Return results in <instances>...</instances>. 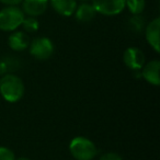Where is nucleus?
<instances>
[{"label": "nucleus", "instance_id": "f257e3e1", "mask_svg": "<svg viewBox=\"0 0 160 160\" xmlns=\"http://www.w3.org/2000/svg\"><path fill=\"white\" fill-rule=\"evenodd\" d=\"M0 93L8 102H17L24 94L23 81L13 73H6L0 79Z\"/></svg>", "mask_w": 160, "mask_h": 160}, {"label": "nucleus", "instance_id": "f03ea898", "mask_svg": "<svg viewBox=\"0 0 160 160\" xmlns=\"http://www.w3.org/2000/svg\"><path fill=\"white\" fill-rule=\"evenodd\" d=\"M69 151L76 160H92L98 153V149L93 142L81 136L71 139Z\"/></svg>", "mask_w": 160, "mask_h": 160}, {"label": "nucleus", "instance_id": "7ed1b4c3", "mask_svg": "<svg viewBox=\"0 0 160 160\" xmlns=\"http://www.w3.org/2000/svg\"><path fill=\"white\" fill-rule=\"evenodd\" d=\"M24 12L18 6H7L0 10V30L11 32L17 30L24 19Z\"/></svg>", "mask_w": 160, "mask_h": 160}, {"label": "nucleus", "instance_id": "20e7f679", "mask_svg": "<svg viewBox=\"0 0 160 160\" xmlns=\"http://www.w3.org/2000/svg\"><path fill=\"white\" fill-rule=\"evenodd\" d=\"M54 53V45L49 38H38L30 43V54L38 60L48 59Z\"/></svg>", "mask_w": 160, "mask_h": 160}, {"label": "nucleus", "instance_id": "39448f33", "mask_svg": "<svg viewBox=\"0 0 160 160\" xmlns=\"http://www.w3.org/2000/svg\"><path fill=\"white\" fill-rule=\"evenodd\" d=\"M126 0H92V6L97 13L112 17L120 14L125 9Z\"/></svg>", "mask_w": 160, "mask_h": 160}, {"label": "nucleus", "instance_id": "423d86ee", "mask_svg": "<svg viewBox=\"0 0 160 160\" xmlns=\"http://www.w3.org/2000/svg\"><path fill=\"white\" fill-rule=\"evenodd\" d=\"M123 60L125 65L132 70H139L145 65V55L139 48L128 47L124 52Z\"/></svg>", "mask_w": 160, "mask_h": 160}, {"label": "nucleus", "instance_id": "0eeeda50", "mask_svg": "<svg viewBox=\"0 0 160 160\" xmlns=\"http://www.w3.org/2000/svg\"><path fill=\"white\" fill-rule=\"evenodd\" d=\"M48 0H23L22 11L29 17L42 16L47 9Z\"/></svg>", "mask_w": 160, "mask_h": 160}, {"label": "nucleus", "instance_id": "6e6552de", "mask_svg": "<svg viewBox=\"0 0 160 160\" xmlns=\"http://www.w3.org/2000/svg\"><path fill=\"white\" fill-rule=\"evenodd\" d=\"M159 30H160V19L156 18L149 22L146 27L145 35L148 44L155 49L157 53L160 52L159 48Z\"/></svg>", "mask_w": 160, "mask_h": 160}, {"label": "nucleus", "instance_id": "1a4fd4ad", "mask_svg": "<svg viewBox=\"0 0 160 160\" xmlns=\"http://www.w3.org/2000/svg\"><path fill=\"white\" fill-rule=\"evenodd\" d=\"M142 68V77L146 80L147 82L153 86L160 85L159 78V69H160V62L159 60H151L148 64L144 65Z\"/></svg>", "mask_w": 160, "mask_h": 160}, {"label": "nucleus", "instance_id": "9d476101", "mask_svg": "<svg viewBox=\"0 0 160 160\" xmlns=\"http://www.w3.org/2000/svg\"><path fill=\"white\" fill-rule=\"evenodd\" d=\"M49 2L52 8L62 17L72 16L77 8V0H49Z\"/></svg>", "mask_w": 160, "mask_h": 160}, {"label": "nucleus", "instance_id": "9b49d317", "mask_svg": "<svg viewBox=\"0 0 160 160\" xmlns=\"http://www.w3.org/2000/svg\"><path fill=\"white\" fill-rule=\"evenodd\" d=\"M8 44L11 47V49H13L16 52L24 51L30 45L29 36L24 32H13L8 38Z\"/></svg>", "mask_w": 160, "mask_h": 160}, {"label": "nucleus", "instance_id": "f8f14e48", "mask_svg": "<svg viewBox=\"0 0 160 160\" xmlns=\"http://www.w3.org/2000/svg\"><path fill=\"white\" fill-rule=\"evenodd\" d=\"M96 14L97 11L92 3H88L87 1L77 6L75 10V17L79 22H89V21L93 20Z\"/></svg>", "mask_w": 160, "mask_h": 160}, {"label": "nucleus", "instance_id": "ddd939ff", "mask_svg": "<svg viewBox=\"0 0 160 160\" xmlns=\"http://www.w3.org/2000/svg\"><path fill=\"white\" fill-rule=\"evenodd\" d=\"M145 6H146V1L145 0H126L125 1V7L134 16L142 13L145 9Z\"/></svg>", "mask_w": 160, "mask_h": 160}, {"label": "nucleus", "instance_id": "4468645a", "mask_svg": "<svg viewBox=\"0 0 160 160\" xmlns=\"http://www.w3.org/2000/svg\"><path fill=\"white\" fill-rule=\"evenodd\" d=\"M13 65H18V62L13 58L6 57L0 59V76L6 75L9 71H13L16 69V67Z\"/></svg>", "mask_w": 160, "mask_h": 160}, {"label": "nucleus", "instance_id": "2eb2a0df", "mask_svg": "<svg viewBox=\"0 0 160 160\" xmlns=\"http://www.w3.org/2000/svg\"><path fill=\"white\" fill-rule=\"evenodd\" d=\"M22 28L24 31L29 32V33H33V32L38 31L40 28V23L34 17H29V18H24L22 21Z\"/></svg>", "mask_w": 160, "mask_h": 160}, {"label": "nucleus", "instance_id": "dca6fc26", "mask_svg": "<svg viewBox=\"0 0 160 160\" xmlns=\"http://www.w3.org/2000/svg\"><path fill=\"white\" fill-rule=\"evenodd\" d=\"M128 25L131 28V30L135 32L142 31V29L144 28V20L139 17V14H135L132 19H129Z\"/></svg>", "mask_w": 160, "mask_h": 160}, {"label": "nucleus", "instance_id": "f3484780", "mask_svg": "<svg viewBox=\"0 0 160 160\" xmlns=\"http://www.w3.org/2000/svg\"><path fill=\"white\" fill-rule=\"evenodd\" d=\"M0 160H16L13 151L7 147H0Z\"/></svg>", "mask_w": 160, "mask_h": 160}, {"label": "nucleus", "instance_id": "a211bd4d", "mask_svg": "<svg viewBox=\"0 0 160 160\" xmlns=\"http://www.w3.org/2000/svg\"><path fill=\"white\" fill-rule=\"evenodd\" d=\"M100 160H123V159L116 152H105L100 157Z\"/></svg>", "mask_w": 160, "mask_h": 160}, {"label": "nucleus", "instance_id": "6ab92c4d", "mask_svg": "<svg viewBox=\"0 0 160 160\" xmlns=\"http://www.w3.org/2000/svg\"><path fill=\"white\" fill-rule=\"evenodd\" d=\"M23 0H0V2L6 6H18Z\"/></svg>", "mask_w": 160, "mask_h": 160}, {"label": "nucleus", "instance_id": "aec40b11", "mask_svg": "<svg viewBox=\"0 0 160 160\" xmlns=\"http://www.w3.org/2000/svg\"><path fill=\"white\" fill-rule=\"evenodd\" d=\"M16 160H30L29 158H27V157H20V158H18V159H16Z\"/></svg>", "mask_w": 160, "mask_h": 160}, {"label": "nucleus", "instance_id": "412c9836", "mask_svg": "<svg viewBox=\"0 0 160 160\" xmlns=\"http://www.w3.org/2000/svg\"><path fill=\"white\" fill-rule=\"evenodd\" d=\"M80 1H83V2H86V1H88V0H80Z\"/></svg>", "mask_w": 160, "mask_h": 160}]
</instances>
